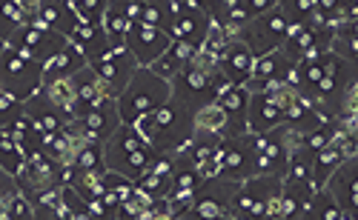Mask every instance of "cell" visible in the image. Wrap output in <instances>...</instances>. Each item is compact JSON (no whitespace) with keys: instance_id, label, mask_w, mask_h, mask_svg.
I'll list each match as a JSON object with an SVG mask.
<instances>
[{"instance_id":"6da1fadb","label":"cell","mask_w":358,"mask_h":220,"mask_svg":"<svg viewBox=\"0 0 358 220\" xmlns=\"http://www.w3.org/2000/svg\"><path fill=\"white\" fill-rule=\"evenodd\" d=\"M135 126L158 152H178L195 132L192 112L181 101H175L172 94H169L166 103H161L158 109L138 117Z\"/></svg>"},{"instance_id":"7a4b0ae2","label":"cell","mask_w":358,"mask_h":220,"mask_svg":"<svg viewBox=\"0 0 358 220\" xmlns=\"http://www.w3.org/2000/svg\"><path fill=\"white\" fill-rule=\"evenodd\" d=\"M169 94H172L169 80H164L161 75H155L149 66H138L135 75H132V80L127 83V89L115 98L117 101V115H121V123H135L146 112H152L161 103H166Z\"/></svg>"},{"instance_id":"3957f363","label":"cell","mask_w":358,"mask_h":220,"mask_svg":"<svg viewBox=\"0 0 358 220\" xmlns=\"http://www.w3.org/2000/svg\"><path fill=\"white\" fill-rule=\"evenodd\" d=\"M43 86V66L35 60H29L17 49L6 46L0 52V89L9 91L17 101H29L38 94Z\"/></svg>"},{"instance_id":"277c9868","label":"cell","mask_w":358,"mask_h":220,"mask_svg":"<svg viewBox=\"0 0 358 220\" xmlns=\"http://www.w3.org/2000/svg\"><path fill=\"white\" fill-rule=\"evenodd\" d=\"M169 86H172V98L181 101L189 112H195L203 103H213L218 94L232 83L221 75V69L218 72H201L195 66H187L169 80Z\"/></svg>"},{"instance_id":"5b68a950","label":"cell","mask_w":358,"mask_h":220,"mask_svg":"<svg viewBox=\"0 0 358 220\" xmlns=\"http://www.w3.org/2000/svg\"><path fill=\"white\" fill-rule=\"evenodd\" d=\"M284 177L275 175H252L235 186L229 198V217H264L270 200L281 192Z\"/></svg>"},{"instance_id":"8992f818","label":"cell","mask_w":358,"mask_h":220,"mask_svg":"<svg viewBox=\"0 0 358 220\" xmlns=\"http://www.w3.org/2000/svg\"><path fill=\"white\" fill-rule=\"evenodd\" d=\"M287 31H289V20L275 6L270 12H264V15L252 17V20H247L241 29L235 31V38L258 57V54H266V52H273V49H281Z\"/></svg>"},{"instance_id":"52a82bcc","label":"cell","mask_w":358,"mask_h":220,"mask_svg":"<svg viewBox=\"0 0 358 220\" xmlns=\"http://www.w3.org/2000/svg\"><path fill=\"white\" fill-rule=\"evenodd\" d=\"M301 146V132H292L289 126H275V129L258 135V157H255V166L258 175H275L284 177L287 163H289V154Z\"/></svg>"},{"instance_id":"ba28073f","label":"cell","mask_w":358,"mask_h":220,"mask_svg":"<svg viewBox=\"0 0 358 220\" xmlns=\"http://www.w3.org/2000/svg\"><path fill=\"white\" fill-rule=\"evenodd\" d=\"M66 35H61V31H55V29H49L46 23H41L38 17H32L29 23H23L15 35L6 41V46H12V49H17L20 54H26L29 60H35V63H43L52 57V54H57L64 46H66Z\"/></svg>"},{"instance_id":"9c48e42d","label":"cell","mask_w":358,"mask_h":220,"mask_svg":"<svg viewBox=\"0 0 358 220\" xmlns=\"http://www.w3.org/2000/svg\"><path fill=\"white\" fill-rule=\"evenodd\" d=\"M89 66H92V72L103 83L109 98H117V94L127 89V83L132 80V75L138 69V60L132 57V52L127 46H109L101 57L89 60Z\"/></svg>"},{"instance_id":"30bf717a","label":"cell","mask_w":358,"mask_h":220,"mask_svg":"<svg viewBox=\"0 0 358 220\" xmlns=\"http://www.w3.org/2000/svg\"><path fill=\"white\" fill-rule=\"evenodd\" d=\"M255 157H258V135L255 132H244L238 138H224V154H221L218 177L241 183V180L258 175Z\"/></svg>"},{"instance_id":"8fae6325","label":"cell","mask_w":358,"mask_h":220,"mask_svg":"<svg viewBox=\"0 0 358 220\" xmlns=\"http://www.w3.org/2000/svg\"><path fill=\"white\" fill-rule=\"evenodd\" d=\"M235 186L238 183L227 177L201 180V186L192 192V203L184 217H229V198Z\"/></svg>"},{"instance_id":"7c38bea8","label":"cell","mask_w":358,"mask_h":220,"mask_svg":"<svg viewBox=\"0 0 358 220\" xmlns=\"http://www.w3.org/2000/svg\"><path fill=\"white\" fill-rule=\"evenodd\" d=\"M292 72H295V60H289L284 54V49H273L266 54H258L252 63V72L247 78V91H266L275 83H292Z\"/></svg>"},{"instance_id":"4fadbf2b","label":"cell","mask_w":358,"mask_h":220,"mask_svg":"<svg viewBox=\"0 0 358 220\" xmlns=\"http://www.w3.org/2000/svg\"><path fill=\"white\" fill-rule=\"evenodd\" d=\"M213 26V17L201 12L198 6H189L184 0H172V23H169V38L172 41H184L189 46H201L206 41V31Z\"/></svg>"},{"instance_id":"5bb4252c","label":"cell","mask_w":358,"mask_h":220,"mask_svg":"<svg viewBox=\"0 0 358 220\" xmlns=\"http://www.w3.org/2000/svg\"><path fill=\"white\" fill-rule=\"evenodd\" d=\"M169 43H172L169 31H164V29H158V26H149V23H143V20L129 23L127 41H124V46H127V49L132 52V57L138 60V66H149L152 60H158V57L166 52Z\"/></svg>"},{"instance_id":"9a60e30c","label":"cell","mask_w":358,"mask_h":220,"mask_svg":"<svg viewBox=\"0 0 358 220\" xmlns=\"http://www.w3.org/2000/svg\"><path fill=\"white\" fill-rule=\"evenodd\" d=\"M57 169L61 163L52 161L46 154V149H35L26 154V161L20 166V172L15 175L20 192L29 195V192H38V189H46V186H57Z\"/></svg>"},{"instance_id":"2e32d148","label":"cell","mask_w":358,"mask_h":220,"mask_svg":"<svg viewBox=\"0 0 358 220\" xmlns=\"http://www.w3.org/2000/svg\"><path fill=\"white\" fill-rule=\"evenodd\" d=\"M80 126V132L89 138V140H98V143H106L112 138V132L121 126V115H117V101L115 98H103L98 106H92L83 117L75 120Z\"/></svg>"},{"instance_id":"e0dca14e","label":"cell","mask_w":358,"mask_h":220,"mask_svg":"<svg viewBox=\"0 0 358 220\" xmlns=\"http://www.w3.org/2000/svg\"><path fill=\"white\" fill-rule=\"evenodd\" d=\"M324 189L336 198V203L350 214V220L355 217V203H358V166H355V157H347V161L327 177Z\"/></svg>"},{"instance_id":"ac0fdd59","label":"cell","mask_w":358,"mask_h":220,"mask_svg":"<svg viewBox=\"0 0 358 220\" xmlns=\"http://www.w3.org/2000/svg\"><path fill=\"white\" fill-rule=\"evenodd\" d=\"M215 103L224 109V115H227V129H224V138H238V135H244V132H250L247 129V109H250V91H247V86H227L218 98H215Z\"/></svg>"},{"instance_id":"d6986e66","label":"cell","mask_w":358,"mask_h":220,"mask_svg":"<svg viewBox=\"0 0 358 220\" xmlns=\"http://www.w3.org/2000/svg\"><path fill=\"white\" fill-rule=\"evenodd\" d=\"M284 123V109L264 91H250V109H247V129L264 135Z\"/></svg>"},{"instance_id":"ffe728a7","label":"cell","mask_w":358,"mask_h":220,"mask_svg":"<svg viewBox=\"0 0 358 220\" xmlns=\"http://www.w3.org/2000/svg\"><path fill=\"white\" fill-rule=\"evenodd\" d=\"M252 63H255V54H252L241 41L235 38V41L221 52L218 69H221V75H224L229 83L244 86L247 78H250V72H252Z\"/></svg>"},{"instance_id":"44dd1931","label":"cell","mask_w":358,"mask_h":220,"mask_svg":"<svg viewBox=\"0 0 358 220\" xmlns=\"http://www.w3.org/2000/svg\"><path fill=\"white\" fill-rule=\"evenodd\" d=\"M23 112L32 117V123L41 129V135H49V132H57V129H64V126L69 123V117L57 109L43 91L32 94L29 101H23Z\"/></svg>"},{"instance_id":"7402d4cb","label":"cell","mask_w":358,"mask_h":220,"mask_svg":"<svg viewBox=\"0 0 358 220\" xmlns=\"http://www.w3.org/2000/svg\"><path fill=\"white\" fill-rule=\"evenodd\" d=\"M72 89H75V98H78V115H75V120L78 117H83L92 106H98L103 98H109L106 94V89H103V83L98 80V75L92 72V66H83L80 72H75L72 78Z\"/></svg>"},{"instance_id":"603a6c76","label":"cell","mask_w":358,"mask_h":220,"mask_svg":"<svg viewBox=\"0 0 358 220\" xmlns=\"http://www.w3.org/2000/svg\"><path fill=\"white\" fill-rule=\"evenodd\" d=\"M35 17L41 23H46L49 29L55 31H61V35H72V29L78 26V12L72 9L69 0H38V6H35Z\"/></svg>"},{"instance_id":"cb8c5ba5","label":"cell","mask_w":358,"mask_h":220,"mask_svg":"<svg viewBox=\"0 0 358 220\" xmlns=\"http://www.w3.org/2000/svg\"><path fill=\"white\" fill-rule=\"evenodd\" d=\"M83 66H89V60L83 57V52H80L72 41H66V46H64L61 52L52 54V57L43 63V83L72 78V75H75V72H80Z\"/></svg>"},{"instance_id":"d4e9b609","label":"cell","mask_w":358,"mask_h":220,"mask_svg":"<svg viewBox=\"0 0 358 220\" xmlns=\"http://www.w3.org/2000/svg\"><path fill=\"white\" fill-rule=\"evenodd\" d=\"M313 192V180H284L278 192V217H301Z\"/></svg>"},{"instance_id":"484cf974","label":"cell","mask_w":358,"mask_h":220,"mask_svg":"<svg viewBox=\"0 0 358 220\" xmlns=\"http://www.w3.org/2000/svg\"><path fill=\"white\" fill-rule=\"evenodd\" d=\"M69 41L83 52L86 60L101 57V54L112 46L109 38H106V31H103V26H101V23H89V20H78V26L72 29Z\"/></svg>"},{"instance_id":"4316f807","label":"cell","mask_w":358,"mask_h":220,"mask_svg":"<svg viewBox=\"0 0 358 220\" xmlns=\"http://www.w3.org/2000/svg\"><path fill=\"white\" fill-rule=\"evenodd\" d=\"M192 54H195V46H189V43H184V41H172V43L166 46V52H164L158 60L149 63V69H152L155 75H161L164 80H172L178 72L189 66Z\"/></svg>"},{"instance_id":"83f0119b","label":"cell","mask_w":358,"mask_h":220,"mask_svg":"<svg viewBox=\"0 0 358 220\" xmlns=\"http://www.w3.org/2000/svg\"><path fill=\"white\" fill-rule=\"evenodd\" d=\"M344 161H347V157H344V152H341V143H338V140H330L324 149H318V152L313 154V172H310L313 186H315V189H324L327 177H330V175H333Z\"/></svg>"},{"instance_id":"f1b7e54d","label":"cell","mask_w":358,"mask_h":220,"mask_svg":"<svg viewBox=\"0 0 358 220\" xmlns=\"http://www.w3.org/2000/svg\"><path fill=\"white\" fill-rule=\"evenodd\" d=\"M301 217H313V220H350V214L336 203V198L327 192V189H315L307 209L301 212Z\"/></svg>"},{"instance_id":"f546056e","label":"cell","mask_w":358,"mask_h":220,"mask_svg":"<svg viewBox=\"0 0 358 220\" xmlns=\"http://www.w3.org/2000/svg\"><path fill=\"white\" fill-rule=\"evenodd\" d=\"M32 17H35V9H26L20 0H0V38L9 41Z\"/></svg>"},{"instance_id":"4dcf8cb0","label":"cell","mask_w":358,"mask_h":220,"mask_svg":"<svg viewBox=\"0 0 358 220\" xmlns=\"http://www.w3.org/2000/svg\"><path fill=\"white\" fill-rule=\"evenodd\" d=\"M41 91L46 94V98L61 109L69 120H75V115H78V98H75V89H72V80L69 78H64V80H49V83H43L41 86Z\"/></svg>"},{"instance_id":"1f68e13d","label":"cell","mask_w":358,"mask_h":220,"mask_svg":"<svg viewBox=\"0 0 358 220\" xmlns=\"http://www.w3.org/2000/svg\"><path fill=\"white\" fill-rule=\"evenodd\" d=\"M192 123H195L198 132H213V135H221V138H224L227 115H224V109L213 101V103H203L201 109L192 112Z\"/></svg>"},{"instance_id":"d6a6232c","label":"cell","mask_w":358,"mask_h":220,"mask_svg":"<svg viewBox=\"0 0 358 220\" xmlns=\"http://www.w3.org/2000/svg\"><path fill=\"white\" fill-rule=\"evenodd\" d=\"M23 161H26V154H23L20 143L9 135L6 126H0V169H6L9 175H17Z\"/></svg>"},{"instance_id":"836d02e7","label":"cell","mask_w":358,"mask_h":220,"mask_svg":"<svg viewBox=\"0 0 358 220\" xmlns=\"http://www.w3.org/2000/svg\"><path fill=\"white\" fill-rule=\"evenodd\" d=\"M72 166H75L78 172H106L103 143H98V140H86V143L78 149Z\"/></svg>"},{"instance_id":"e575fe53","label":"cell","mask_w":358,"mask_h":220,"mask_svg":"<svg viewBox=\"0 0 358 220\" xmlns=\"http://www.w3.org/2000/svg\"><path fill=\"white\" fill-rule=\"evenodd\" d=\"M141 3V20L158 29H169L172 23V0H138Z\"/></svg>"},{"instance_id":"d590c367","label":"cell","mask_w":358,"mask_h":220,"mask_svg":"<svg viewBox=\"0 0 358 220\" xmlns=\"http://www.w3.org/2000/svg\"><path fill=\"white\" fill-rule=\"evenodd\" d=\"M129 23H132V20H129L124 12H117V9H112V6H106L103 17H101V26H103V31H106V38H109L112 46H124L127 31H129Z\"/></svg>"},{"instance_id":"8d00e7d4","label":"cell","mask_w":358,"mask_h":220,"mask_svg":"<svg viewBox=\"0 0 358 220\" xmlns=\"http://www.w3.org/2000/svg\"><path fill=\"white\" fill-rule=\"evenodd\" d=\"M278 9L289 23H307L315 12V0H278Z\"/></svg>"},{"instance_id":"74e56055","label":"cell","mask_w":358,"mask_h":220,"mask_svg":"<svg viewBox=\"0 0 358 220\" xmlns=\"http://www.w3.org/2000/svg\"><path fill=\"white\" fill-rule=\"evenodd\" d=\"M103 189H109L112 195H117L121 200H127L132 192H135V180L121 175V172H115V169H106L103 172Z\"/></svg>"},{"instance_id":"f35d334b","label":"cell","mask_w":358,"mask_h":220,"mask_svg":"<svg viewBox=\"0 0 358 220\" xmlns=\"http://www.w3.org/2000/svg\"><path fill=\"white\" fill-rule=\"evenodd\" d=\"M72 9L78 12L80 20H89V23H101L103 12H106V3L109 0H69Z\"/></svg>"},{"instance_id":"ab89813d","label":"cell","mask_w":358,"mask_h":220,"mask_svg":"<svg viewBox=\"0 0 358 220\" xmlns=\"http://www.w3.org/2000/svg\"><path fill=\"white\" fill-rule=\"evenodd\" d=\"M61 198H64V206L69 209V214H72V220H78V217H83V220H89L92 214H89V203L75 192L72 186H61Z\"/></svg>"},{"instance_id":"60d3db41","label":"cell","mask_w":358,"mask_h":220,"mask_svg":"<svg viewBox=\"0 0 358 220\" xmlns=\"http://www.w3.org/2000/svg\"><path fill=\"white\" fill-rule=\"evenodd\" d=\"M17 192H20V186H17L15 175H9L6 169H0V220H6V206Z\"/></svg>"},{"instance_id":"b9f144b4","label":"cell","mask_w":358,"mask_h":220,"mask_svg":"<svg viewBox=\"0 0 358 220\" xmlns=\"http://www.w3.org/2000/svg\"><path fill=\"white\" fill-rule=\"evenodd\" d=\"M29 217H35V206L23 192H17L6 206V220H29Z\"/></svg>"},{"instance_id":"7bdbcfd3","label":"cell","mask_w":358,"mask_h":220,"mask_svg":"<svg viewBox=\"0 0 358 220\" xmlns=\"http://www.w3.org/2000/svg\"><path fill=\"white\" fill-rule=\"evenodd\" d=\"M20 112H23V101L12 98L9 91L0 89V126H9Z\"/></svg>"},{"instance_id":"ee69618b","label":"cell","mask_w":358,"mask_h":220,"mask_svg":"<svg viewBox=\"0 0 358 220\" xmlns=\"http://www.w3.org/2000/svg\"><path fill=\"white\" fill-rule=\"evenodd\" d=\"M3 49H6V41H3V38H0V52H3Z\"/></svg>"}]
</instances>
